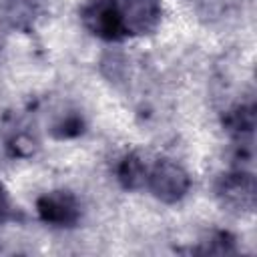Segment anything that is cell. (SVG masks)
I'll use <instances>...</instances> for the list:
<instances>
[{"instance_id":"cell-2","label":"cell","mask_w":257,"mask_h":257,"mask_svg":"<svg viewBox=\"0 0 257 257\" xmlns=\"http://www.w3.org/2000/svg\"><path fill=\"white\" fill-rule=\"evenodd\" d=\"M114 4L124 34H147L161 22V0H114Z\"/></svg>"},{"instance_id":"cell-3","label":"cell","mask_w":257,"mask_h":257,"mask_svg":"<svg viewBox=\"0 0 257 257\" xmlns=\"http://www.w3.org/2000/svg\"><path fill=\"white\" fill-rule=\"evenodd\" d=\"M84 26L98 38L116 40L124 34L114 0H90L80 14Z\"/></svg>"},{"instance_id":"cell-4","label":"cell","mask_w":257,"mask_h":257,"mask_svg":"<svg viewBox=\"0 0 257 257\" xmlns=\"http://www.w3.org/2000/svg\"><path fill=\"white\" fill-rule=\"evenodd\" d=\"M36 209L44 223L56 227H68L78 219V203L68 191H52L40 197Z\"/></svg>"},{"instance_id":"cell-8","label":"cell","mask_w":257,"mask_h":257,"mask_svg":"<svg viewBox=\"0 0 257 257\" xmlns=\"http://www.w3.org/2000/svg\"><path fill=\"white\" fill-rule=\"evenodd\" d=\"M8 215H10V201H8L4 185L0 183V221H4Z\"/></svg>"},{"instance_id":"cell-7","label":"cell","mask_w":257,"mask_h":257,"mask_svg":"<svg viewBox=\"0 0 257 257\" xmlns=\"http://www.w3.org/2000/svg\"><path fill=\"white\" fill-rule=\"evenodd\" d=\"M227 122H229L231 131H235V133H251L253 124H255V112L251 106H241L229 114Z\"/></svg>"},{"instance_id":"cell-6","label":"cell","mask_w":257,"mask_h":257,"mask_svg":"<svg viewBox=\"0 0 257 257\" xmlns=\"http://www.w3.org/2000/svg\"><path fill=\"white\" fill-rule=\"evenodd\" d=\"M147 165L139 155H126L118 165V179L126 189H137L147 183Z\"/></svg>"},{"instance_id":"cell-5","label":"cell","mask_w":257,"mask_h":257,"mask_svg":"<svg viewBox=\"0 0 257 257\" xmlns=\"http://www.w3.org/2000/svg\"><path fill=\"white\" fill-rule=\"evenodd\" d=\"M221 201L235 211H249L255 205V181L249 173H231L219 183Z\"/></svg>"},{"instance_id":"cell-1","label":"cell","mask_w":257,"mask_h":257,"mask_svg":"<svg viewBox=\"0 0 257 257\" xmlns=\"http://www.w3.org/2000/svg\"><path fill=\"white\" fill-rule=\"evenodd\" d=\"M147 185L157 199L165 203H175L185 197V193L189 191L191 179L181 165L163 159V161H157L147 173Z\"/></svg>"}]
</instances>
